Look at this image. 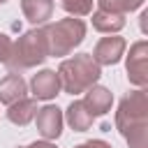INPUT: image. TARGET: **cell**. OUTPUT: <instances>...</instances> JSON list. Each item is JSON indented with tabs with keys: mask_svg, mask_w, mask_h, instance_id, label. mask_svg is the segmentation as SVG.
<instances>
[{
	"mask_svg": "<svg viewBox=\"0 0 148 148\" xmlns=\"http://www.w3.org/2000/svg\"><path fill=\"white\" fill-rule=\"evenodd\" d=\"M74 148H111V143H106L102 139H90V141H83V143H79Z\"/></svg>",
	"mask_w": 148,
	"mask_h": 148,
	"instance_id": "cell-18",
	"label": "cell"
},
{
	"mask_svg": "<svg viewBox=\"0 0 148 148\" xmlns=\"http://www.w3.org/2000/svg\"><path fill=\"white\" fill-rule=\"evenodd\" d=\"M35 120H37V132L44 136V141H53L62 134L65 118H62V111L56 104H46V106L37 109Z\"/></svg>",
	"mask_w": 148,
	"mask_h": 148,
	"instance_id": "cell-6",
	"label": "cell"
},
{
	"mask_svg": "<svg viewBox=\"0 0 148 148\" xmlns=\"http://www.w3.org/2000/svg\"><path fill=\"white\" fill-rule=\"evenodd\" d=\"M65 120H67V125H69L74 132H86V130L92 127L95 116L83 106L81 99H74V102L67 106V111H65Z\"/></svg>",
	"mask_w": 148,
	"mask_h": 148,
	"instance_id": "cell-13",
	"label": "cell"
},
{
	"mask_svg": "<svg viewBox=\"0 0 148 148\" xmlns=\"http://www.w3.org/2000/svg\"><path fill=\"white\" fill-rule=\"evenodd\" d=\"M125 46H127V42L123 39V37H118V35H111V37H102L97 44H95V49H92V60L102 67V65H116V62H120V58L125 56Z\"/></svg>",
	"mask_w": 148,
	"mask_h": 148,
	"instance_id": "cell-7",
	"label": "cell"
},
{
	"mask_svg": "<svg viewBox=\"0 0 148 148\" xmlns=\"http://www.w3.org/2000/svg\"><path fill=\"white\" fill-rule=\"evenodd\" d=\"M116 130L123 134L130 148H148V95L146 88H136L125 95L116 109Z\"/></svg>",
	"mask_w": 148,
	"mask_h": 148,
	"instance_id": "cell-1",
	"label": "cell"
},
{
	"mask_svg": "<svg viewBox=\"0 0 148 148\" xmlns=\"http://www.w3.org/2000/svg\"><path fill=\"white\" fill-rule=\"evenodd\" d=\"M49 58V49H46V37L42 28H32L28 32H23L16 42H12V51L9 58L5 60L9 74H21L25 69H32L37 65H42Z\"/></svg>",
	"mask_w": 148,
	"mask_h": 148,
	"instance_id": "cell-3",
	"label": "cell"
},
{
	"mask_svg": "<svg viewBox=\"0 0 148 148\" xmlns=\"http://www.w3.org/2000/svg\"><path fill=\"white\" fill-rule=\"evenodd\" d=\"M143 5V0H97V9L111 12V14H120L125 16L127 12H134Z\"/></svg>",
	"mask_w": 148,
	"mask_h": 148,
	"instance_id": "cell-15",
	"label": "cell"
},
{
	"mask_svg": "<svg viewBox=\"0 0 148 148\" xmlns=\"http://www.w3.org/2000/svg\"><path fill=\"white\" fill-rule=\"evenodd\" d=\"M44 37H46V49H49V56L53 58H62V56H69L83 39H86V21L83 18H60L56 23H46L44 28Z\"/></svg>",
	"mask_w": 148,
	"mask_h": 148,
	"instance_id": "cell-4",
	"label": "cell"
},
{
	"mask_svg": "<svg viewBox=\"0 0 148 148\" xmlns=\"http://www.w3.org/2000/svg\"><path fill=\"white\" fill-rule=\"evenodd\" d=\"M21 12L32 25H42L53 14V0H21Z\"/></svg>",
	"mask_w": 148,
	"mask_h": 148,
	"instance_id": "cell-12",
	"label": "cell"
},
{
	"mask_svg": "<svg viewBox=\"0 0 148 148\" xmlns=\"http://www.w3.org/2000/svg\"><path fill=\"white\" fill-rule=\"evenodd\" d=\"M92 28L97 32H109V35H116L125 28V16L120 14H111V12H104V9H95L92 12Z\"/></svg>",
	"mask_w": 148,
	"mask_h": 148,
	"instance_id": "cell-14",
	"label": "cell"
},
{
	"mask_svg": "<svg viewBox=\"0 0 148 148\" xmlns=\"http://www.w3.org/2000/svg\"><path fill=\"white\" fill-rule=\"evenodd\" d=\"M56 74L60 81V90H65L69 95H79L99 81L102 67L92 60L90 53H76L72 58H65Z\"/></svg>",
	"mask_w": 148,
	"mask_h": 148,
	"instance_id": "cell-2",
	"label": "cell"
},
{
	"mask_svg": "<svg viewBox=\"0 0 148 148\" xmlns=\"http://www.w3.org/2000/svg\"><path fill=\"white\" fill-rule=\"evenodd\" d=\"M35 113H37V99L35 97H23V99L7 106V120L18 125V127H25L30 120H35Z\"/></svg>",
	"mask_w": 148,
	"mask_h": 148,
	"instance_id": "cell-11",
	"label": "cell"
},
{
	"mask_svg": "<svg viewBox=\"0 0 148 148\" xmlns=\"http://www.w3.org/2000/svg\"><path fill=\"white\" fill-rule=\"evenodd\" d=\"M92 2L95 0H62V9L69 16H88L92 12Z\"/></svg>",
	"mask_w": 148,
	"mask_h": 148,
	"instance_id": "cell-16",
	"label": "cell"
},
{
	"mask_svg": "<svg viewBox=\"0 0 148 148\" xmlns=\"http://www.w3.org/2000/svg\"><path fill=\"white\" fill-rule=\"evenodd\" d=\"M5 2H7V0H0V5H5Z\"/></svg>",
	"mask_w": 148,
	"mask_h": 148,
	"instance_id": "cell-21",
	"label": "cell"
},
{
	"mask_svg": "<svg viewBox=\"0 0 148 148\" xmlns=\"http://www.w3.org/2000/svg\"><path fill=\"white\" fill-rule=\"evenodd\" d=\"M9 51H12V39L5 32H0V62H5L9 58Z\"/></svg>",
	"mask_w": 148,
	"mask_h": 148,
	"instance_id": "cell-17",
	"label": "cell"
},
{
	"mask_svg": "<svg viewBox=\"0 0 148 148\" xmlns=\"http://www.w3.org/2000/svg\"><path fill=\"white\" fill-rule=\"evenodd\" d=\"M146 18H148V12L141 14V30H143V32H146Z\"/></svg>",
	"mask_w": 148,
	"mask_h": 148,
	"instance_id": "cell-20",
	"label": "cell"
},
{
	"mask_svg": "<svg viewBox=\"0 0 148 148\" xmlns=\"http://www.w3.org/2000/svg\"><path fill=\"white\" fill-rule=\"evenodd\" d=\"M28 92V86L21 74H7L0 79V104L9 106L18 99H23Z\"/></svg>",
	"mask_w": 148,
	"mask_h": 148,
	"instance_id": "cell-10",
	"label": "cell"
},
{
	"mask_svg": "<svg viewBox=\"0 0 148 148\" xmlns=\"http://www.w3.org/2000/svg\"><path fill=\"white\" fill-rule=\"evenodd\" d=\"M18 148H28V146H18Z\"/></svg>",
	"mask_w": 148,
	"mask_h": 148,
	"instance_id": "cell-22",
	"label": "cell"
},
{
	"mask_svg": "<svg viewBox=\"0 0 148 148\" xmlns=\"http://www.w3.org/2000/svg\"><path fill=\"white\" fill-rule=\"evenodd\" d=\"M125 65H127L130 83L136 88H146L148 86V42L146 39H139L130 46Z\"/></svg>",
	"mask_w": 148,
	"mask_h": 148,
	"instance_id": "cell-5",
	"label": "cell"
},
{
	"mask_svg": "<svg viewBox=\"0 0 148 148\" xmlns=\"http://www.w3.org/2000/svg\"><path fill=\"white\" fill-rule=\"evenodd\" d=\"M83 102V106L92 113V116H104V113H109L111 111V104H113V92L109 90V88H104V86H90L88 90H86V97L81 99Z\"/></svg>",
	"mask_w": 148,
	"mask_h": 148,
	"instance_id": "cell-9",
	"label": "cell"
},
{
	"mask_svg": "<svg viewBox=\"0 0 148 148\" xmlns=\"http://www.w3.org/2000/svg\"><path fill=\"white\" fill-rule=\"evenodd\" d=\"M30 90L35 95V99H53L58 92H60V81H58V74L53 69H39L37 74H32L30 79Z\"/></svg>",
	"mask_w": 148,
	"mask_h": 148,
	"instance_id": "cell-8",
	"label": "cell"
},
{
	"mask_svg": "<svg viewBox=\"0 0 148 148\" xmlns=\"http://www.w3.org/2000/svg\"><path fill=\"white\" fill-rule=\"evenodd\" d=\"M28 148H58V146L51 143V141H35V143H30Z\"/></svg>",
	"mask_w": 148,
	"mask_h": 148,
	"instance_id": "cell-19",
	"label": "cell"
}]
</instances>
